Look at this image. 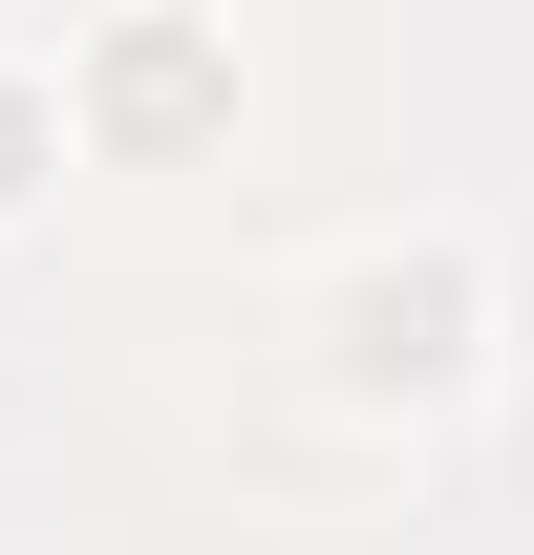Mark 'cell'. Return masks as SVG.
<instances>
[{"label":"cell","instance_id":"7a4b0ae2","mask_svg":"<svg viewBox=\"0 0 534 555\" xmlns=\"http://www.w3.org/2000/svg\"><path fill=\"white\" fill-rule=\"evenodd\" d=\"M236 107H257V65H236V22H193V0L65 22V129H86V171H193Z\"/></svg>","mask_w":534,"mask_h":555},{"label":"cell","instance_id":"6da1fadb","mask_svg":"<svg viewBox=\"0 0 534 555\" xmlns=\"http://www.w3.org/2000/svg\"><path fill=\"white\" fill-rule=\"evenodd\" d=\"M492 343H513V278H492L470 214H385V235H342L300 278V385L342 427H449L492 385Z\"/></svg>","mask_w":534,"mask_h":555},{"label":"cell","instance_id":"3957f363","mask_svg":"<svg viewBox=\"0 0 534 555\" xmlns=\"http://www.w3.org/2000/svg\"><path fill=\"white\" fill-rule=\"evenodd\" d=\"M65 171H86V129H65V43H22V22H0V235L65 193Z\"/></svg>","mask_w":534,"mask_h":555}]
</instances>
